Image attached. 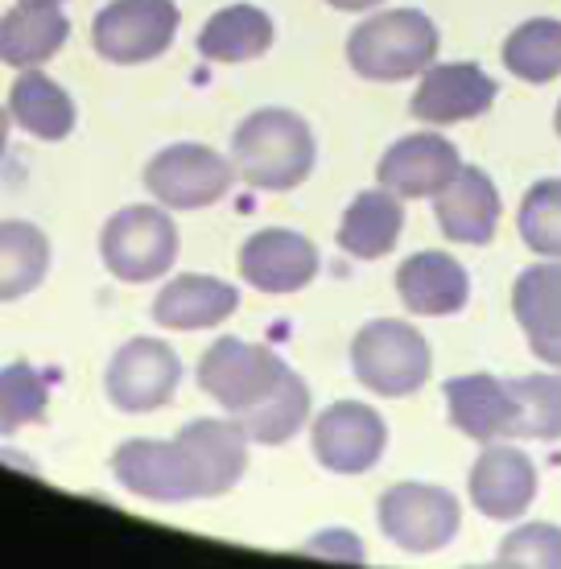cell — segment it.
<instances>
[{"mask_svg":"<svg viewBox=\"0 0 561 569\" xmlns=\"http://www.w3.org/2000/svg\"><path fill=\"white\" fill-rule=\"evenodd\" d=\"M71 21L50 0H17L9 13L0 17V62L17 71L42 67L67 46Z\"/></svg>","mask_w":561,"mask_h":569,"instance_id":"obj_21","label":"cell"},{"mask_svg":"<svg viewBox=\"0 0 561 569\" xmlns=\"http://www.w3.org/2000/svg\"><path fill=\"white\" fill-rule=\"evenodd\" d=\"M404 231V207L392 190H363L351 199V207L339 219V248L355 260H380L389 257L392 248L401 243Z\"/></svg>","mask_w":561,"mask_h":569,"instance_id":"obj_22","label":"cell"},{"mask_svg":"<svg viewBox=\"0 0 561 569\" xmlns=\"http://www.w3.org/2000/svg\"><path fill=\"white\" fill-rule=\"evenodd\" d=\"M504 67L524 83H553L561 74V21L533 17L508 33Z\"/></svg>","mask_w":561,"mask_h":569,"instance_id":"obj_27","label":"cell"},{"mask_svg":"<svg viewBox=\"0 0 561 569\" xmlns=\"http://www.w3.org/2000/svg\"><path fill=\"white\" fill-rule=\"evenodd\" d=\"M50 4H62V0H50Z\"/></svg>","mask_w":561,"mask_h":569,"instance_id":"obj_35","label":"cell"},{"mask_svg":"<svg viewBox=\"0 0 561 569\" xmlns=\"http://www.w3.org/2000/svg\"><path fill=\"white\" fill-rule=\"evenodd\" d=\"M553 124H558V137H561V103H558V120H553Z\"/></svg>","mask_w":561,"mask_h":569,"instance_id":"obj_34","label":"cell"},{"mask_svg":"<svg viewBox=\"0 0 561 569\" xmlns=\"http://www.w3.org/2000/svg\"><path fill=\"white\" fill-rule=\"evenodd\" d=\"M397 293H401L404 310L418 318H450V313L467 310L471 277L447 252H418L397 269Z\"/></svg>","mask_w":561,"mask_h":569,"instance_id":"obj_19","label":"cell"},{"mask_svg":"<svg viewBox=\"0 0 561 569\" xmlns=\"http://www.w3.org/2000/svg\"><path fill=\"white\" fill-rule=\"evenodd\" d=\"M331 9H343V13H363V9H372L380 0H327Z\"/></svg>","mask_w":561,"mask_h":569,"instance_id":"obj_32","label":"cell"},{"mask_svg":"<svg viewBox=\"0 0 561 569\" xmlns=\"http://www.w3.org/2000/svg\"><path fill=\"white\" fill-rule=\"evenodd\" d=\"M9 116L17 120V129H26L38 141H67L79 112H74L71 96L42 67H29L17 74L13 91H9Z\"/></svg>","mask_w":561,"mask_h":569,"instance_id":"obj_23","label":"cell"},{"mask_svg":"<svg viewBox=\"0 0 561 569\" xmlns=\"http://www.w3.org/2000/svg\"><path fill=\"white\" fill-rule=\"evenodd\" d=\"M512 313L529 339V351L561 371V260H541L520 272Z\"/></svg>","mask_w":561,"mask_h":569,"instance_id":"obj_18","label":"cell"},{"mask_svg":"<svg viewBox=\"0 0 561 569\" xmlns=\"http://www.w3.org/2000/svg\"><path fill=\"white\" fill-rule=\"evenodd\" d=\"M236 306H240L236 284L207 277V272H182L161 284V293L153 298V318L158 327L170 330H211L223 327Z\"/></svg>","mask_w":561,"mask_h":569,"instance_id":"obj_20","label":"cell"},{"mask_svg":"<svg viewBox=\"0 0 561 569\" xmlns=\"http://www.w3.org/2000/svg\"><path fill=\"white\" fill-rule=\"evenodd\" d=\"M285 376V359L244 339H216L199 359V388L216 405H223L231 417L252 413L260 400L273 397Z\"/></svg>","mask_w":561,"mask_h":569,"instance_id":"obj_6","label":"cell"},{"mask_svg":"<svg viewBox=\"0 0 561 569\" xmlns=\"http://www.w3.org/2000/svg\"><path fill=\"white\" fill-rule=\"evenodd\" d=\"M244 433L260 446H285L289 438H298L302 426L310 421V388L298 371H289L281 388L269 400H260L252 413L236 417Z\"/></svg>","mask_w":561,"mask_h":569,"instance_id":"obj_26","label":"cell"},{"mask_svg":"<svg viewBox=\"0 0 561 569\" xmlns=\"http://www.w3.org/2000/svg\"><path fill=\"white\" fill-rule=\"evenodd\" d=\"M240 277L260 293H298L318 277V248L305 240L302 231L264 228L248 236L240 248Z\"/></svg>","mask_w":561,"mask_h":569,"instance_id":"obj_13","label":"cell"},{"mask_svg":"<svg viewBox=\"0 0 561 569\" xmlns=\"http://www.w3.org/2000/svg\"><path fill=\"white\" fill-rule=\"evenodd\" d=\"M380 528L404 553H438L459 537L462 508L447 487L397 483L380 496Z\"/></svg>","mask_w":561,"mask_h":569,"instance_id":"obj_9","label":"cell"},{"mask_svg":"<svg viewBox=\"0 0 561 569\" xmlns=\"http://www.w3.org/2000/svg\"><path fill=\"white\" fill-rule=\"evenodd\" d=\"M495 79L475 62H433L421 71V83L409 100V112L421 124H459L491 112L495 103Z\"/></svg>","mask_w":561,"mask_h":569,"instance_id":"obj_12","label":"cell"},{"mask_svg":"<svg viewBox=\"0 0 561 569\" xmlns=\"http://www.w3.org/2000/svg\"><path fill=\"white\" fill-rule=\"evenodd\" d=\"M314 132L289 108H260L231 132V166L252 190H293L314 170Z\"/></svg>","mask_w":561,"mask_h":569,"instance_id":"obj_1","label":"cell"},{"mask_svg":"<svg viewBox=\"0 0 561 569\" xmlns=\"http://www.w3.org/2000/svg\"><path fill=\"white\" fill-rule=\"evenodd\" d=\"M50 272V240L26 219L0 223V301H21Z\"/></svg>","mask_w":561,"mask_h":569,"instance_id":"obj_25","label":"cell"},{"mask_svg":"<svg viewBox=\"0 0 561 569\" xmlns=\"http://www.w3.org/2000/svg\"><path fill=\"white\" fill-rule=\"evenodd\" d=\"M517 397V438L558 441L561 438V376L537 371L508 380Z\"/></svg>","mask_w":561,"mask_h":569,"instance_id":"obj_28","label":"cell"},{"mask_svg":"<svg viewBox=\"0 0 561 569\" xmlns=\"http://www.w3.org/2000/svg\"><path fill=\"white\" fill-rule=\"evenodd\" d=\"M433 214H438V228L442 236L454 243H483L495 240L500 228V194L495 182L475 166H462L438 194H433Z\"/></svg>","mask_w":561,"mask_h":569,"instance_id":"obj_17","label":"cell"},{"mask_svg":"<svg viewBox=\"0 0 561 569\" xmlns=\"http://www.w3.org/2000/svg\"><path fill=\"white\" fill-rule=\"evenodd\" d=\"M182 13L173 0H112L91 21V46L103 62L137 67L153 62L173 46Z\"/></svg>","mask_w":561,"mask_h":569,"instance_id":"obj_7","label":"cell"},{"mask_svg":"<svg viewBox=\"0 0 561 569\" xmlns=\"http://www.w3.org/2000/svg\"><path fill=\"white\" fill-rule=\"evenodd\" d=\"M100 257L116 281L144 284L166 277L178 260V228L170 211L144 202L120 207L100 231Z\"/></svg>","mask_w":561,"mask_h":569,"instance_id":"obj_5","label":"cell"},{"mask_svg":"<svg viewBox=\"0 0 561 569\" xmlns=\"http://www.w3.org/2000/svg\"><path fill=\"white\" fill-rule=\"evenodd\" d=\"M462 170L459 149L438 132H409L380 157L375 178L397 199H433Z\"/></svg>","mask_w":561,"mask_h":569,"instance_id":"obj_15","label":"cell"},{"mask_svg":"<svg viewBox=\"0 0 561 569\" xmlns=\"http://www.w3.org/2000/svg\"><path fill=\"white\" fill-rule=\"evenodd\" d=\"M520 240L541 260H561V178L537 182L520 202Z\"/></svg>","mask_w":561,"mask_h":569,"instance_id":"obj_30","label":"cell"},{"mask_svg":"<svg viewBox=\"0 0 561 569\" xmlns=\"http://www.w3.org/2000/svg\"><path fill=\"white\" fill-rule=\"evenodd\" d=\"M433 368L430 342L418 327L397 318H375L351 339V371L375 397H413Z\"/></svg>","mask_w":561,"mask_h":569,"instance_id":"obj_3","label":"cell"},{"mask_svg":"<svg viewBox=\"0 0 561 569\" xmlns=\"http://www.w3.org/2000/svg\"><path fill=\"white\" fill-rule=\"evenodd\" d=\"M170 446L187 499H216L244 479L252 438L236 417H199L178 438H170Z\"/></svg>","mask_w":561,"mask_h":569,"instance_id":"obj_4","label":"cell"},{"mask_svg":"<svg viewBox=\"0 0 561 569\" xmlns=\"http://www.w3.org/2000/svg\"><path fill=\"white\" fill-rule=\"evenodd\" d=\"M9 120H13V116L0 108V157H4V149H9Z\"/></svg>","mask_w":561,"mask_h":569,"instance_id":"obj_33","label":"cell"},{"mask_svg":"<svg viewBox=\"0 0 561 569\" xmlns=\"http://www.w3.org/2000/svg\"><path fill=\"white\" fill-rule=\"evenodd\" d=\"M447 405H450V426L462 438L479 441H508L517 438V397L508 380H495L488 371L475 376H454L447 380Z\"/></svg>","mask_w":561,"mask_h":569,"instance_id":"obj_16","label":"cell"},{"mask_svg":"<svg viewBox=\"0 0 561 569\" xmlns=\"http://www.w3.org/2000/svg\"><path fill=\"white\" fill-rule=\"evenodd\" d=\"M537 499V467L533 458L517 450V446H504V441H488L483 455L475 458L471 467V503L488 520H500V525H512L520 516L533 508Z\"/></svg>","mask_w":561,"mask_h":569,"instance_id":"obj_14","label":"cell"},{"mask_svg":"<svg viewBox=\"0 0 561 569\" xmlns=\"http://www.w3.org/2000/svg\"><path fill=\"white\" fill-rule=\"evenodd\" d=\"M438 26L421 9H389L351 29L347 62L360 79L401 83L438 62Z\"/></svg>","mask_w":561,"mask_h":569,"instance_id":"obj_2","label":"cell"},{"mask_svg":"<svg viewBox=\"0 0 561 569\" xmlns=\"http://www.w3.org/2000/svg\"><path fill=\"white\" fill-rule=\"evenodd\" d=\"M314 458L334 475H363L372 470L389 446L384 417L368 409L363 400H334L331 409H322L310 429Z\"/></svg>","mask_w":561,"mask_h":569,"instance_id":"obj_11","label":"cell"},{"mask_svg":"<svg viewBox=\"0 0 561 569\" xmlns=\"http://www.w3.org/2000/svg\"><path fill=\"white\" fill-rule=\"evenodd\" d=\"M236 182V166L231 157L216 153L211 144H170L161 149L149 166H144V186L149 194L170 207V211H202L216 207Z\"/></svg>","mask_w":561,"mask_h":569,"instance_id":"obj_8","label":"cell"},{"mask_svg":"<svg viewBox=\"0 0 561 569\" xmlns=\"http://www.w3.org/2000/svg\"><path fill=\"white\" fill-rule=\"evenodd\" d=\"M182 380V359L161 339H129L108 363L103 388L120 413H153L170 405Z\"/></svg>","mask_w":561,"mask_h":569,"instance_id":"obj_10","label":"cell"},{"mask_svg":"<svg viewBox=\"0 0 561 569\" xmlns=\"http://www.w3.org/2000/svg\"><path fill=\"white\" fill-rule=\"evenodd\" d=\"M495 566L561 569V528L558 525H520L517 532H508L504 541H500V549H495Z\"/></svg>","mask_w":561,"mask_h":569,"instance_id":"obj_31","label":"cell"},{"mask_svg":"<svg viewBox=\"0 0 561 569\" xmlns=\"http://www.w3.org/2000/svg\"><path fill=\"white\" fill-rule=\"evenodd\" d=\"M194 46L207 62H223V67L252 62L273 46V21L257 4H228L202 26Z\"/></svg>","mask_w":561,"mask_h":569,"instance_id":"obj_24","label":"cell"},{"mask_svg":"<svg viewBox=\"0 0 561 569\" xmlns=\"http://www.w3.org/2000/svg\"><path fill=\"white\" fill-rule=\"evenodd\" d=\"M46 405H50V385L33 363L13 359V363L0 368V433L4 438L42 421Z\"/></svg>","mask_w":561,"mask_h":569,"instance_id":"obj_29","label":"cell"}]
</instances>
